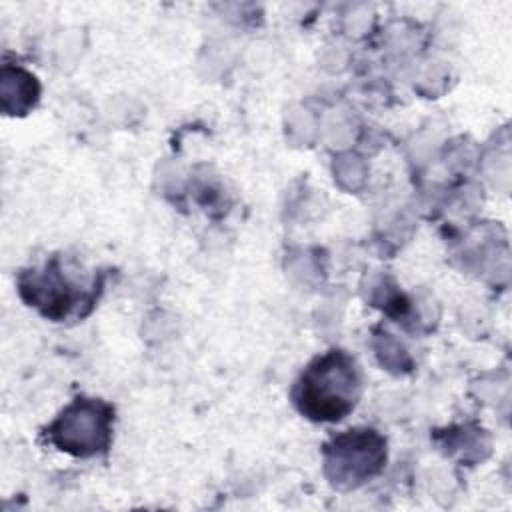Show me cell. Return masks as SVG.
I'll return each instance as SVG.
<instances>
[{
	"instance_id": "6da1fadb",
	"label": "cell",
	"mask_w": 512,
	"mask_h": 512,
	"mask_svg": "<svg viewBox=\"0 0 512 512\" xmlns=\"http://www.w3.org/2000/svg\"><path fill=\"white\" fill-rule=\"evenodd\" d=\"M104 274H86L72 256L52 254L18 274V294L28 308L52 322L82 320L104 290Z\"/></svg>"
},
{
	"instance_id": "7a4b0ae2",
	"label": "cell",
	"mask_w": 512,
	"mask_h": 512,
	"mask_svg": "<svg viewBox=\"0 0 512 512\" xmlns=\"http://www.w3.org/2000/svg\"><path fill=\"white\" fill-rule=\"evenodd\" d=\"M364 394V376L356 358L330 348L314 356L290 388L294 408L310 422L332 424L352 414Z\"/></svg>"
},
{
	"instance_id": "3957f363",
	"label": "cell",
	"mask_w": 512,
	"mask_h": 512,
	"mask_svg": "<svg viewBox=\"0 0 512 512\" xmlns=\"http://www.w3.org/2000/svg\"><path fill=\"white\" fill-rule=\"evenodd\" d=\"M114 406L102 398L76 396L42 428V438L74 458L106 454L114 438Z\"/></svg>"
},
{
	"instance_id": "277c9868",
	"label": "cell",
	"mask_w": 512,
	"mask_h": 512,
	"mask_svg": "<svg viewBox=\"0 0 512 512\" xmlns=\"http://www.w3.org/2000/svg\"><path fill=\"white\" fill-rule=\"evenodd\" d=\"M386 460V436L368 426L334 434L322 446L324 474L336 490H354L370 482L386 468Z\"/></svg>"
},
{
	"instance_id": "5b68a950",
	"label": "cell",
	"mask_w": 512,
	"mask_h": 512,
	"mask_svg": "<svg viewBox=\"0 0 512 512\" xmlns=\"http://www.w3.org/2000/svg\"><path fill=\"white\" fill-rule=\"evenodd\" d=\"M16 92V106L12 116H22L36 106L40 96V86L36 78L24 68H12L10 64L2 66V92Z\"/></svg>"
}]
</instances>
